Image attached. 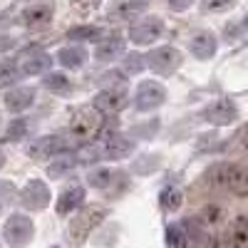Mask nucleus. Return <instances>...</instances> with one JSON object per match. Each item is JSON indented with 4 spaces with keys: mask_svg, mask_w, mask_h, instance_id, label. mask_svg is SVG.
Returning <instances> with one entry per match:
<instances>
[{
    "mask_svg": "<svg viewBox=\"0 0 248 248\" xmlns=\"http://www.w3.org/2000/svg\"><path fill=\"white\" fill-rule=\"evenodd\" d=\"M243 149L248 152V129H246V134H243Z\"/></svg>",
    "mask_w": 248,
    "mask_h": 248,
    "instance_id": "e433bc0d",
    "label": "nucleus"
},
{
    "mask_svg": "<svg viewBox=\"0 0 248 248\" xmlns=\"http://www.w3.org/2000/svg\"><path fill=\"white\" fill-rule=\"evenodd\" d=\"M122 52H124V37L114 32V35H109V37H105V40H99V45H97V50H94V57H97L99 62H112V60H117Z\"/></svg>",
    "mask_w": 248,
    "mask_h": 248,
    "instance_id": "aec40b11",
    "label": "nucleus"
},
{
    "mask_svg": "<svg viewBox=\"0 0 248 248\" xmlns=\"http://www.w3.org/2000/svg\"><path fill=\"white\" fill-rule=\"evenodd\" d=\"M107 218V209L105 206H85V209H79L77 216L70 221L67 226V243L70 246H85V241L90 238V233L97 229L99 223H105Z\"/></svg>",
    "mask_w": 248,
    "mask_h": 248,
    "instance_id": "f03ea898",
    "label": "nucleus"
},
{
    "mask_svg": "<svg viewBox=\"0 0 248 248\" xmlns=\"http://www.w3.org/2000/svg\"><path fill=\"white\" fill-rule=\"evenodd\" d=\"M20 203H23L25 209H30V211L47 209V206H50V189H47V184L40 181V179H30L25 184V189L20 191Z\"/></svg>",
    "mask_w": 248,
    "mask_h": 248,
    "instance_id": "9d476101",
    "label": "nucleus"
},
{
    "mask_svg": "<svg viewBox=\"0 0 248 248\" xmlns=\"http://www.w3.org/2000/svg\"><path fill=\"white\" fill-rule=\"evenodd\" d=\"M17 199H20V191L15 189V184L13 181H0V216H5Z\"/></svg>",
    "mask_w": 248,
    "mask_h": 248,
    "instance_id": "b1692460",
    "label": "nucleus"
},
{
    "mask_svg": "<svg viewBox=\"0 0 248 248\" xmlns=\"http://www.w3.org/2000/svg\"><path fill=\"white\" fill-rule=\"evenodd\" d=\"M241 248H248V216H238L231 226V233H229Z\"/></svg>",
    "mask_w": 248,
    "mask_h": 248,
    "instance_id": "bb28decb",
    "label": "nucleus"
},
{
    "mask_svg": "<svg viewBox=\"0 0 248 248\" xmlns=\"http://www.w3.org/2000/svg\"><path fill=\"white\" fill-rule=\"evenodd\" d=\"M102 35V28H94V25H79V28H72L67 32L70 40H99Z\"/></svg>",
    "mask_w": 248,
    "mask_h": 248,
    "instance_id": "cd10ccee",
    "label": "nucleus"
},
{
    "mask_svg": "<svg viewBox=\"0 0 248 248\" xmlns=\"http://www.w3.org/2000/svg\"><path fill=\"white\" fill-rule=\"evenodd\" d=\"M72 167H77V159L62 154V156L55 159V164H50V167H47V174H50V176H60V174H65V171L72 169Z\"/></svg>",
    "mask_w": 248,
    "mask_h": 248,
    "instance_id": "c85d7f7f",
    "label": "nucleus"
},
{
    "mask_svg": "<svg viewBox=\"0 0 248 248\" xmlns=\"http://www.w3.org/2000/svg\"><path fill=\"white\" fill-rule=\"evenodd\" d=\"M25 132H28V122H25V119L10 122V127H8V139H20Z\"/></svg>",
    "mask_w": 248,
    "mask_h": 248,
    "instance_id": "72a5a7b5",
    "label": "nucleus"
},
{
    "mask_svg": "<svg viewBox=\"0 0 248 248\" xmlns=\"http://www.w3.org/2000/svg\"><path fill=\"white\" fill-rule=\"evenodd\" d=\"M181 62H184V55L176 50V47H156L147 55V65L156 72V75H164V77H169L174 75L179 67H181Z\"/></svg>",
    "mask_w": 248,
    "mask_h": 248,
    "instance_id": "423d86ee",
    "label": "nucleus"
},
{
    "mask_svg": "<svg viewBox=\"0 0 248 248\" xmlns=\"http://www.w3.org/2000/svg\"><path fill=\"white\" fill-rule=\"evenodd\" d=\"M216 50H218V40H216V35L209 32V30H201V32H196V35L189 40V52H191L196 60H211V57L216 55Z\"/></svg>",
    "mask_w": 248,
    "mask_h": 248,
    "instance_id": "4468645a",
    "label": "nucleus"
},
{
    "mask_svg": "<svg viewBox=\"0 0 248 248\" xmlns=\"http://www.w3.org/2000/svg\"><path fill=\"white\" fill-rule=\"evenodd\" d=\"M70 152V139L65 137H43L28 147V154L35 159H57Z\"/></svg>",
    "mask_w": 248,
    "mask_h": 248,
    "instance_id": "9b49d317",
    "label": "nucleus"
},
{
    "mask_svg": "<svg viewBox=\"0 0 248 248\" xmlns=\"http://www.w3.org/2000/svg\"><path fill=\"white\" fill-rule=\"evenodd\" d=\"M161 35H164V20L156 15L141 17L139 23L129 28V40L134 45H154Z\"/></svg>",
    "mask_w": 248,
    "mask_h": 248,
    "instance_id": "0eeeda50",
    "label": "nucleus"
},
{
    "mask_svg": "<svg viewBox=\"0 0 248 248\" xmlns=\"http://www.w3.org/2000/svg\"><path fill=\"white\" fill-rule=\"evenodd\" d=\"M85 60H87L85 50H82V47H75V45L62 47V50L57 52V62H60L62 67H67V70H79L82 65H85Z\"/></svg>",
    "mask_w": 248,
    "mask_h": 248,
    "instance_id": "5701e85b",
    "label": "nucleus"
},
{
    "mask_svg": "<svg viewBox=\"0 0 248 248\" xmlns=\"http://www.w3.org/2000/svg\"><path fill=\"white\" fill-rule=\"evenodd\" d=\"M23 77V70L15 62H3L0 65V87H10V85H17V79Z\"/></svg>",
    "mask_w": 248,
    "mask_h": 248,
    "instance_id": "a878e982",
    "label": "nucleus"
},
{
    "mask_svg": "<svg viewBox=\"0 0 248 248\" xmlns=\"http://www.w3.org/2000/svg\"><path fill=\"white\" fill-rule=\"evenodd\" d=\"M87 181L92 189H99V191H109L114 184H122V186H127V174H122L117 169H107V167H102V169H94L87 174Z\"/></svg>",
    "mask_w": 248,
    "mask_h": 248,
    "instance_id": "dca6fc26",
    "label": "nucleus"
},
{
    "mask_svg": "<svg viewBox=\"0 0 248 248\" xmlns=\"http://www.w3.org/2000/svg\"><path fill=\"white\" fill-rule=\"evenodd\" d=\"M70 5H72L79 15H90V13H94V10L102 5V0H70Z\"/></svg>",
    "mask_w": 248,
    "mask_h": 248,
    "instance_id": "2f4dec72",
    "label": "nucleus"
},
{
    "mask_svg": "<svg viewBox=\"0 0 248 248\" xmlns=\"http://www.w3.org/2000/svg\"><path fill=\"white\" fill-rule=\"evenodd\" d=\"M181 203H184V191L179 189V186L167 184V186H164V189L159 191V206H161L164 211L174 214V211L181 209Z\"/></svg>",
    "mask_w": 248,
    "mask_h": 248,
    "instance_id": "412c9836",
    "label": "nucleus"
},
{
    "mask_svg": "<svg viewBox=\"0 0 248 248\" xmlns=\"http://www.w3.org/2000/svg\"><path fill=\"white\" fill-rule=\"evenodd\" d=\"M85 186H79V184H72L70 189H65L60 194V199H57V206H55V211L60 214V216H67L70 211H75V209H79L82 203H85Z\"/></svg>",
    "mask_w": 248,
    "mask_h": 248,
    "instance_id": "a211bd4d",
    "label": "nucleus"
},
{
    "mask_svg": "<svg viewBox=\"0 0 248 248\" xmlns=\"http://www.w3.org/2000/svg\"><path fill=\"white\" fill-rule=\"evenodd\" d=\"M206 181H209L211 189H223V191H231L233 196L248 199V164L221 161L209 169Z\"/></svg>",
    "mask_w": 248,
    "mask_h": 248,
    "instance_id": "f257e3e1",
    "label": "nucleus"
},
{
    "mask_svg": "<svg viewBox=\"0 0 248 248\" xmlns=\"http://www.w3.org/2000/svg\"><path fill=\"white\" fill-rule=\"evenodd\" d=\"M137 144L122 134H112L105 139V144H99V159H109V161H119V159H127L129 154H134Z\"/></svg>",
    "mask_w": 248,
    "mask_h": 248,
    "instance_id": "f8f14e48",
    "label": "nucleus"
},
{
    "mask_svg": "<svg viewBox=\"0 0 248 248\" xmlns=\"http://www.w3.org/2000/svg\"><path fill=\"white\" fill-rule=\"evenodd\" d=\"M221 218H223V209L221 206H206V209L201 211V221L206 223V226H216V223H221Z\"/></svg>",
    "mask_w": 248,
    "mask_h": 248,
    "instance_id": "c756f323",
    "label": "nucleus"
},
{
    "mask_svg": "<svg viewBox=\"0 0 248 248\" xmlns=\"http://www.w3.org/2000/svg\"><path fill=\"white\" fill-rule=\"evenodd\" d=\"M243 28H246V30H248V15H246V17H243Z\"/></svg>",
    "mask_w": 248,
    "mask_h": 248,
    "instance_id": "58836bf2",
    "label": "nucleus"
},
{
    "mask_svg": "<svg viewBox=\"0 0 248 248\" xmlns=\"http://www.w3.org/2000/svg\"><path fill=\"white\" fill-rule=\"evenodd\" d=\"M5 109L10 114H20V112H25L32 107V102H35V90L32 87H13L8 94H5Z\"/></svg>",
    "mask_w": 248,
    "mask_h": 248,
    "instance_id": "f3484780",
    "label": "nucleus"
},
{
    "mask_svg": "<svg viewBox=\"0 0 248 248\" xmlns=\"http://www.w3.org/2000/svg\"><path fill=\"white\" fill-rule=\"evenodd\" d=\"M102 112H97L94 107H82L72 114L70 124H67V132L70 139L77 144H87L92 139H97V134L102 132Z\"/></svg>",
    "mask_w": 248,
    "mask_h": 248,
    "instance_id": "7ed1b4c3",
    "label": "nucleus"
},
{
    "mask_svg": "<svg viewBox=\"0 0 248 248\" xmlns=\"http://www.w3.org/2000/svg\"><path fill=\"white\" fill-rule=\"evenodd\" d=\"M233 5V0H203V13H221V10H229Z\"/></svg>",
    "mask_w": 248,
    "mask_h": 248,
    "instance_id": "473e14b6",
    "label": "nucleus"
},
{
    "mask_svg": "<svg viewBox=\"0 0 248 248\" xmlns=\"http://www.w3.org/2000/svg\"><path fill=\"white\" fill-rule=\"evenodd\" d=\"M45 87L55 94H70L72 92V82L65 77V75H60V72H50L45 77Z\"/></svg>",
    "mask_w": 248,
    "mask_h": 248,
    "instance_id": "393cba45",
    "label": "nucleus"
},
{
    "mask_svg": "<svg viewBox=\"0 0 248 248\" xmlns=\"http://www.w3.org/2000/svg\"><path fill=\"white\" fill-rule=\"evenodd\" d=\"M5 167V154H3V149H0V169Z\"/></svg>",
    "mask_w": 248,
    "mask_h": 248,
    "instance_id": "4c0bfd02",
    "label": "nucleus"
},
{
    "mask_svg": "<svg viewBox=\"0 0 248 248\" xmlns=\"http://www.w3.org/2000/svg\"><path fill=\"white\" fill-rule=\"evenodd\" d=\"M144 67H147V57H141V55H127L124 57V70H127L129 75H137Z\"/></svg>",
    "mask_w": 248,
    "mask_h": 248,
    "instance_id": "7c9ffc66",
    "label": "nucleus"
},
{
    "mask_svg": "<svg viewBox=\"0 0 248 248\" xmlns=\"http://www.w3.org/2000/svg\"><path fill=\"white\" fill-rule=\"evenodd\" d=\"M50 55L47 52H43L40 47H32V50H28L23 57H20V70H23V75H30V77H37V75H45L47 70H50Z\"/></svg>",
    "mask_w": 248,
    "mask_h": 248,
    "instance_id": "ddd939ff",
    "label": "nucleus"
},
{
    "mask_svg": "<svg viewBox=\"0 0 248 248\" xmlns=\"http://www.w3.org/2000/svg\"><path fill=\"white\" fill-rule=\"evenodd\" d=\"M127 102H129V94L124 87H109V90H102L94 99H92V107L102 114H107V117H114L119 114L124 107H127Z\"/></svg>",
    "mask_w": 248,
    "mask_h": 248,
    "instance_id": "6e6552de",
    "label": "nucleus"
},
{
    "mask_svg": "<svg viewBox=\"0 0 248 248\" xmlns=\"http://www.w3.org/2000/svg\"><path fill=\"white\" fill-rule=\"evenodd\" d=\"M184 223H169L167 226V246L169 248H191V233Z\"/></svg>",
    "mask_w": 248,
    "mask_h": 248,
    "instance_id": "4be33fe9",
    "label": "nucleus"
},
{
    "mask_svg": "<svg viewBox=\"0 0 248 248\" xmlns=\"http://www.w3.org/2000/svg\"><path fill=\"white\" fill-rule=\"evenodd\" d=\"M201 119L216 124V127H226V124H233L238 119V107L231 99H216L201 109Z\"/></svg>",
    "mask_w": 248,
    "mask_h": 248,
    "instance_id": "1a4fd4ad",
    "label": "nucleus"
},
{
    "mask_svg": "<svg viewBox=\"0 0 248 248\" xmlns=\"http://www.w3.org/2000/svg\"><path fill=\"white\" fill-rule=\"evenodd\" d=\"M144 10H147V0H119L109 10V15L112 20H119V23H132Z\"/></svg>",
    "mask_w": 248,
    "mask_h": 248,
    "instance_id": "6ab92c4d",
    "label": "nucleus"
},
{
    "mask_svg": "<svg viewBox=\"0 0 248 248\" xmlns=\"http://www.w3.org/2000/svg\"><path fill=\"white\" fill-rule=\"evenodd\" d=\"M164 102H167V90H164L161 82H156V79H144V82H139L137 94H134L137 109H141V112L159 109Z\"/></svg>",
    "mask_w": 248,
    "mask_h": 248,
    "instance_id": "39448f33",
    "label": "nucleus"
},
{
    "mask_svg": "<svg viewBox=\"0 0 248 248\" xmlns=\"http://www.w3.org/2000/svg\"><path fill=\"white\" fill-rule=\"evenodd\" d=\"M194 3V0H167V5L171 8V10H176V13H181V10H186Z\"/></svg>",
    "mask_w": 248,
    "mask_h": 248,
    "instance_id": "f704fd0d",
    "label": "nucleus"
},
{
    "mask_svg": "<svg viewBox=\"0 0 248 248\" xmlns=\"http://www.w3.org/2000/svg\"><path fill=\"white\" fill-rule=\"evenodd\" d=\"M3 236H5V241H8L13 248L25 246V243L35 236L32 218L25 216V214H10L8 221L3 223Z\"/></svg>",
    "mask_w": 248,
    "mask_h": 248,
    "instance_id": "20e7f679",
    "label": "nucleus"
},
{
    "mask_svg": "<svg viewBox=\"0 0 248 248\" xmlns=\"http://www.w3.org/2000/svg\"><path fill=\"white\" fill-rule=\"evenodd\" d=\"M13 45H15V40H13V37H5V35H0V52L10 50Z\"/></svg>",
    "mask_w": 248,
    "mask_h": 248,
    "instance_id": "c9c22d12",
    "label": "nucleus"
},
{
    "mask_svg": "<svg viewBox=\"0 0 248 248\" xmlns=\"http://www.w3.org/2000/svg\"><path fill=\"white\" fill-rule=\"evenodd\" d=\"M52 15H55L52 3H35V5L23 10V23L32 30H40V28H47L52 23Z\"/></svg>",
    "mask_w": 248,
    "mask_h": 248,
    "instance_id": "2eb2a0df",
    "label": "nucleus"
}]
</instances>
